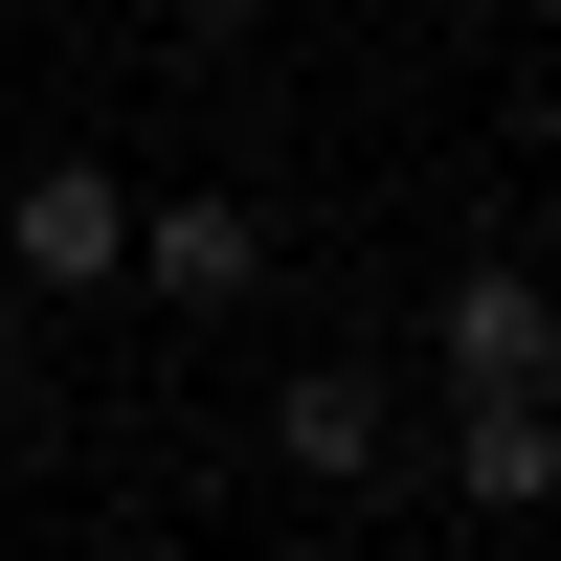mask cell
Returning a JSON list of instances; mask_svg holds the SVG:
<instances>
[{"mask_svg":"<svg viewBox=\"0 0 561 561\" xmlns=\"http://www.w3.org/2000/svg\"><path fill=\"white\" fill-rule=\"evenodd\" d=\"M0 293H135V180L113 158H23L0 180Z\"/></svg>","mask_w":561,"mask_h":561,"instance_id":"cell-1","label":"cell"},{"mask_svg":"<svg viewBox=\"0 0 561 561\" xmlns=\"http://www.w3.org/2000/svg\"><path fill=\"white\" fill-rule=\"evenodd\" d=\"M539 23H561V0H539Z\"/></svg>","mask_w":561,"mask_h":561,"instance_id":"cell-8","label":"cell"},{"mask_svg":"<svg viewBox=\"0 0 561 561\" xmlns=\"http://www.w3.org/2000/svg\"><path fill=\"white\" fill-rule=\"evenodd\" d=\"M382 449H404V382H382V359H293V382H270V472H293V494H382Z\"/></svg>","mask_w":561,"mask_h":561,"instance_id":"cell-2","label":"cell"},{"mask_svg":"<svg viewBox=\"0 0 561 561\" xmlns=\"http://www.w3.org/2000/svg\"><path fill=\"white\" fill-rule=\"evenodd\" d=\"M135 293H158V314H248L270 293V203H225V180L135 203Z\"/></svg>","mask_w":561,"mask_h":561,"instance_id":"cell-4","label":"cell"},{"mask_svg":"<svg viewBox=\"0 0 561 561\" xmlns=\"http://www.w3.org/2000/svg\"><path fill=\"white\" fill-rule=\"evenodd\" d=\"M427 382H561V270L472 248V270L427 293Z\"/></svg>","mask_w":561,"mask_h":561,"instance_id":"cell-3","label":"cell"},{"mask_svg":"<svg viewBox=\"0 0 561 561\" xmlns=\"http://www.w3.org/2000/svg\"><path fill=\"white\" fill-rule=\"evenodd\" d=\"M158 23H248V0H158Z\"/></svg>","mask_w":561,"mask_h":561,"instance_id":"cell-7","label":"cell"},{"mask_svg":"<svg viewBox=\"0 0 561 561\" xmlns=\"http://www.w3.org/2000/svg\"><path fill=\"white\" fill-rule=\"evenodd\" d=\"M449 494L472 517H561V382H449Z\"/></svg>","mask_w":561,"mask_h":561,"instance_id":"cell-5","label":"cell"},{"mask_svg":"<svg viewBox=\"0 0 561 561\" xmlns=\"http://www.w3.org/2000/svg\"><path fill=\"white\" fill-rule=\"evenodd\" d=\"M0 404H23V293H0Z\"/></svg>","mask_w":561,"mask_h":561,"instance_id":"cell-6","label":"cell"}]
</instances>
